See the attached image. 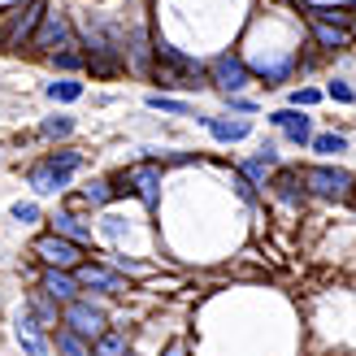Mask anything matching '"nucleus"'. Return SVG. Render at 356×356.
I'll return each mask as SVG.
<instances>
[{
    "instance_id": "obj_26",
    "label": "nucleus",
    "mask_w": 356,
    "mask_h": 356,
    "mask_svg": "<svg viewBox=\"0 0 356 356\" xmlns=\"http://www.w3.org/2000/svg\"><path fill=\"white\" fill-rule=\"evenodd\" d=\"M52 61H57L61 70H79V65H83V57H79V52H52Z\"/></svg>"
},
{
    "instance_id": "obj_24",
    "label": "nucleus",
    "mask_w": 356,
    "mask_h": 356,
    "mask_svg": "<svg viewBox=\"0 0 356 356\" xmlns=\"http://www.w3.org/2000/svg\"><path fill=\"white\" fill-rule=\"evenodd\" d=\"M13 218H17V222H35V218H40V204L17 200V204H13Z\"/></svg>"
},
{
    "instance_id": "obj_7",
    "label": "nucleus",
    "mask_w": 356,
    "mask_h": 356,
    "mask_svg": "<svg viewBox=\"0 0 356 356\" xmlns=\"http://www.w3.org/2000/svg\"><path fill=\"white\" fill-rule=\"evenodd\" d=\"M213 83H218L226 96H235V92L248 87V65L235 57V52H222V57L213 61Z\"/></svg>"
},
{
    "instance_id": "obj_9",
    "label": "nucleus",
    "mask_w": 356,
    "mask_h": 356,
    "mask_svg": "<svg viewBox=\"0 0 356 356\" xmlns=\"http://www.w3.org/2000/svg\"><path fill=\"white\" fill-rule=\"evenodd\" d=\"M35 48H48V52L70 48V22H65L61 13H44L40 31H35Z\"/></svg>"
},
{
    "instance_id": "obj_17",
    "label": "nucleus",
    "mask_w": 356,
    "mask_h": 356,
    "mask_svg": "<svg viewBox=\"0 0 356 356\" xmlns=\"http://www.w3.org/2000/svg\"><path fill=\"white\" fill-rule=\"evenodd\" d=\"M127 343H131L127 330H104L92 348V356H127Z\"/></svg>"
},
{
    "instance_id": "obj_18",
    "label": "nucleus",
    "mask_w": 356,
    "mask_h": 356,
    "mask_svg": "<svg viewBox=\"0 0 356 356\" xmlns=\"http://www.w3.org/2000/svg\"><path fill=\"white\" fill-rule=\"evenodd\" d=\"M57 352L61 356H92V339H83L74 330H57Z\"/></svg>"
},
{
    "instance_id": "obj_5",
    "label": "nucleus",
    "mask_w": 356,
    "mask_h": 356,
    "mask_svg": "<svg viewBox=\"0 0 356 356\" xmlns=\"http://www.w3.org/2000/svg\"><path fill=\"white\" fill-rule=\"evenodd\" d=\"M44 9V0H26L22 9H13L9 13V31H5V48H22L26 40H35V26H40V13Z\"/></svg>"
},
{
    "instance_id": "obj_16",
    "label": "nucleus",
    "mask_w": 356,
    "mask_h": 356,
    "mask_svg": "<svg viewBox=\"0 0 356 356\" xmlns=\"http://www.w3.org/2000/svg\"><path fill=\"white\" fill-rule=\"evenodd\" d=\"M52 235H61V239H74V243H87L92 239V230H87L74 213H57V218H52Z\"/></svg>"
},
{
    "instance_id": "obj_25",
    "label": "nucleus",
    "mask_w": 356,
    "mask_h": 356,
    "mask_svg": "<svg viewBox=\"0 0 356 356\" xmlns=\"http://www.w3.org/2000/svg\"><path fill=\"white\" fill-rule=\"evenodd\" d=\"M330 96H334V100H343V104H352V100H356V92H352L343 79H334V83H330Z\"/></svg>"
},
{
    "instance_id": "obj_23",
    "label": "nucleus",
    "mask_w": 356,
    "mask_h": 356,
    "mask_svg": "<svg viewBox=\"0 0 356 356\" xmlns=\"http://www.w3.org/2000/svg\"><path fill=\"white\" fill-rule=\"evenodd\" d=\"M70 131H74V118H48V122H44V135H48V139H61V135H70Z\"/></svg>"
},
{
    "instance_id": "obj_3",
    "label": "nucleus",
    "mask_w": 356,
    "mask_h": 356,
    "mask_svg": "<svg viewBox=\"0 0 356 356\" xmlns=\"http://www.w3.org/2000/svg\"><path fill=\"white\" fill-rule=\"evenodd\" d=\"M35 257H40L48 270H79L83 265V243L61 239V235H44V239H35Z\"/></svg>"
},
{
    "instance_id": "obj_22",
    "label": "nucleus",
    "mask_w": 356,
    "mask_h": 356,
    "mask_svg": "<svg viewBox=\"0 0 356 356\" xmlns=\"http://www.w3.org/2000/svg\"><path fill=\"white\" fill-rule=\"evenodd\" d=\"M148 104H152V109H161V113H178V118H187V113H191L183 100H170V96H148Z\"/></svg>"
},
{
    "instance_id": "obj_10",
    "label": "nucleus",
    "mask_w": 356,
    "mask_h": 356,
    "mask_svg": "<svg viewBox=\"0 0 356 356\" xmlns=\"http://www.w3.org/2000/svg\"><path fill=\"white\" fill-rule=\"evenodd\" d=\"M270 122L287 131L291 144H313V118H305L300 109H278V113H270Z\"/></svg>"
},
{
    "instance_id": "obj_15",
    "label": "nucleus",
    "mask_w": 356,
    "mask_h": 356,
    "mask_svg": "<svg viewBox=\"0 0 356 356\" xmlns=\"http://www.w3.org/2000/svg\"><path fill=\"white\" fill-rule=\"evenodd\" d=\"M300 183H305V178H300L296 170H282L270 187H274V195H278L282 204H300V200H305V187H300Z\"/></svg>"
},
{
    "instance_id": "obj_21",
    "label": "nucleus",
    "mask_w": 356,
    "mask_h": 356,
    "mask_svg": "<svg viewBox=\"0 0 356 356\" xmlns=\"http://www.w3.org/2000/svg\"><path fill=\"white\" fill-rule=\"evenodd\" d=\"M313 152H326V156L348 152V139L343 135H313Z\"/></svg>"
},
{
    "instance_id": "obj_19",
    "label": "nucleus",
    "mask_w": 356,
    "mask_h": 356,
    "mask_svg": "<svg viewBox=\"0 0 356 356\" xmlns=\"http://www.w3.org/2000/svg\"><path fill=\"white\" fill-rule=\"evenodd\" d=\"M79 96H83V83H74V79H57V83H48V100L70 104V100H79Z\"/></svg>"
},
{
    "instance_id": "obj_4",
    "label": "nucleus",
    "mask_w": 356,
    "mask_h": 356,
    "mask_svg": "<svg viewBox=\"0 0 356 356\" xmlns=\"http://www.w3.org/2000/svg\"><path fill=\"white\" fill-rule=\"evenodd\" d=\"M61 326L83 334V339H100V334H104V309L92 305V300H74V305H65Z\"/></svg>"
},
{
    "instance_id": "obj_1",
    "label": "nucleus",
    "mask_w": 356,
    "mask_h": 356,
    "mask_svg": "<svg viewBox=\"0 0 356 356\" xmlns=\"http://www.w3.org/2000/svg\"><path fill=\"white\" fill-rule=\"evenodd\" d=\"M118 183H122L118 191H135L148 209L161 204V165L139 161V165H131V170H122V174H118Z\"/></svg>"
},
{
    "instance_id": "obj_2",
    "label": "nucleus",
    "mask_w": 356,
    "mask_h": 356,
    "mask_svg": "<svg viewBox=\"0 0 356 356\" xmlns=\"http://www.w3.org/2000/svg\"><path fill=\"white\" fill-rule=\"evenodd\" d=\"M305 187L313 195H322V200H352V187H356V178L348 170H330V165H313L305 174Z\"/></svg>"
},
{
    "instance_id": "obj_20",
    "label": "nucleus",
    "mask_w": 356,
    "mask_h": 356,
    "mask_svg": "<svg viewBox=\"0 0 356 356\" xmlns=\"http://www.w3.org/2000/svg\"><path fill=\"white\" fill-rule=\"evenodd\" d=\"M109 195H113V183H109V178H92V183L83 187V200H87V204H96V209H100V204H109Z\"/></svg>"
},
{
    "instance_id": "obj_27",
    "label": "nucleus",
    "mask_w": 356,
    "mask_h": 356,
    "mask_svg": "<svg viewBox=\"0 0 356 356\" xmlns=\"http://www.w3.org/2000/svg\"><path fill=\"white\" fill-rule=\"evenodd\" d=\"M35 322H52V305H48V300H35Z\"/></svg>"
},
{
    "instance_id": "obj_13",
    "label": "nucleus",
    "mask_w": 356,
    "mask_h": 356,
    "mask_svg": "<svg viewBox=\"0 0 356 356\" xmlns=\"http://www.w3.org/2000/svg\"><path fill=\"white\" fill-rule=\"evenodd\" d=\"M204 127L213 131V139H222V144H239V139H248V122L235 118V122H226V118H204Z\"/></svg>"
},
{
    "instance_id": "obj_8",
    "label": "nucleus",
    "mask_w": 356,
    "mask_h": 356,
    "mask_svg": "<svg viewBox=\"0 0 356 356\" xmlns=\"http://www.w3.org/2000/svg\"><path fill=\"white\" fill-rule=\"evenodd\" d=\"M40 291L48 300H65V305H74L79 291H83V282H79V274H70V270H44Z\"/></svg>"
},
{
    "instance_id": "obj_14",
    "label": "nucleus",
    "mask_w": 356,
    "mask_h": 356,
    "mask_svg": "<svg viewBox=\"0 0 356 356\" xmlns=\"http://www.w3.org/2000/svg\"><path fill=\"white\" fill-rule=\"evenodd\" d=\"M313 35H317V44H322V48H334V52L352 44V31H348V26L322 22V17H313Z\"/></svg>"
},
{
    "instance_id": "obj_6",
    "label": "nucleus",
    "mask_w": 356,
    "mask_h": 356,
    "mask_svg": "<svg viewBox=\"0 0 356 356\" xmlns=\"http://www.w3.org/2000/svg\"><path fill=\"white\" fill-rule=\"evenodd\" d=\"M74 274H79V282H83V287H92V291H109V296L131 291V282L122 278L118 270H109V265H92V261H83Z\"/></svg>"
},
{
    "instance_id": "obj_12",
    "label": "nucleus",
    "mask_w": 356,
    "mask_h": 356,
    "mask_svg": "<svg viewBox=\"0 0 356 356\" xmlns=\"http://www.w3.org/2000/svg\"><path fill=\"white\" fill-rule=\"evenodd\" d=\"M13 339L22 343V352H26V356H48V343H44L40 322H35V317H17V326H13Z\"/></svg>"
},
{
    "instance_id": "obj_28",
    "label": "nucleus",
    "mask_w": 356,
    "mask_h": 356,
    "mask_svg": "<svg viewBox=\"0 0 356 356\" xmlns=\"http://www.w3.org/2000/svg\"><path fill=\"white\" fill-rule=\"evenodd\" d=\"M291 100L296 104H317V92H313V87H305V92H291Z\"/></svg>"
},
{
    "instance_id": "obj_29",
    "label": "nucleus",
    "mask_w": 356,
    "mask_h": 356,
    "mask_svg": "<svg viewBox=\"0 0 356 356\" xmlns=\"http://www.w3.org/2000/svg\"><path fill=\"white\" fill-rule=\"evenodd\" d=\"M165 356H187V343H183V339H174V343L165 348Z\"/></svg>"
},
{
    "instance_id": "obj_11",
    "label": "nucleus",
    "mask_w": 356,
    "mask_h": 356,
    "mask_svg": "<svg viewBox=\"0 0 356 356\" xmlns=\"http://www.w3.org/2000/svg\"><path fill=\"white\" fill-rule=\"evenodd\" d=\"M65 183H70V174H65V170H57L52 161H40V165L31 170V187L40 191V195H57Z\"/></svg>"
}]
</instances>
